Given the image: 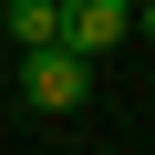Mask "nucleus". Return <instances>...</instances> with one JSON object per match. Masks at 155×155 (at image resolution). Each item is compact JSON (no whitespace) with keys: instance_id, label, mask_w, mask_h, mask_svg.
Segmentation results:
<instances>
[{"instance_id":"nucleus-1","label":"nucleus","mask_w":155,"mask_h":155,"mask_svg":"<svg viewBox=\"0 0 155 155\" xmlns=\"http://www.w3.org/2000/svg\"><path fill=\"white\" fill-rule=\"evenodd\" d=\"M83 93H93V62H83V52H62V41L21 52V104H41V114H72Z\"/></svg>"},{"instance_id":"nucleus-2","label":"nucleus","mask_w":155,"mask_h":155,"mask_svg":"<svg viewBox=\"0 0 155 155\" xmlns=\"http://www.w3.org/2000/svg\"><path fill=\"white\" fill-rule=\"evenodd\" d=\"M134 31V11L124 0H62V52H83V62H104L114 41Z\"/></svg>"},{"instance_id":"nucleus-3","label":"nucleus","mask_w":155,"mask_h":155,"mask_svg":"<svg viewBox=\"0 0 155 155\" xmlns=\"http://www.w3.org/2000/svg\"><path fill=\"white\" fill-rule=\"evenodd\" d=\"M0 21H11V41H21V52H41V41H62V0H11Z\"/></svg>"},{"instance_id":"nucleus-4","label":"nucleus","mask_w":155,"mask_h":155,"mask_svg":"<svg viewBox=\"0 0 155 155\" xmlns=\"http://www.w3.org/2000/svg\"><path fill=\"white\" fill-rule=\"evenodd\" d=\"M134 31H145V41H155V0H145V11H134Z\"/></svg>"}]
</instances>
